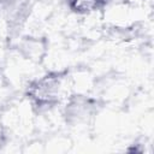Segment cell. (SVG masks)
I'll list each match as a JSON object with an SVG mask.
<instances>
[{
    "label": "cell",
    "instance_id": "cell-1",
    "mask_svg": "<svg viewBox=\"0 0 154 154\" xmlns=\"http://www.w3.org/2000/svg\"><path fill=\"white\" fill-rule=\"evenodd\" d=\"M60 81L58 77L47 76L30 87V95L38 105H48L58 99Z\"/></svg>",
    "mask_w": 154,
    "mask_h": 154
},
{
    "label": "cell",
    "instance_id": "cell-2",
    "mask_svg": "<svg viewBox=\"0 0 154 154\" xmlns=\"http://www.w3.org/2000/svg\"><path fill=\"white\" fill-rule=\"evenodd\" d=\"M102 0H70V6L73 11L87 13L97 8Z\"/></svg>",
    "mask_w": 154,
    "mask_h": 154
}]
</instances>
